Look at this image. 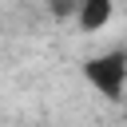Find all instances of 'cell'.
<instances>
[{"mask_svg": "<svg viewBox=\"0 0 127 127\" xmlns=\"http://www.w3.org/2000/svg\"><path fill=\"white\" fill-rule=\"evenodd\" d=\"M83 79L103 95V99H123V87H127V52H103V56H91L83 60Z\"/></svg>", "mask_w": 127, "mask_h": 127, "instance_id": "obj_1", "label": "cell"}, {"mask_svg": "<svg viewBox=\"0 0 127 127\" xmlns=\"http://www.w3.org/2000/svg\"><path fill=\"white\" fill-rule=\"evenodd\" d=\"M107 20H111V0H83L79 12H75L79 32H99Z\"/></svg>", "mask_w": 127, "mask_h": 127, "instance_id": "obj_2", "label": "cell"}]
</instances>
